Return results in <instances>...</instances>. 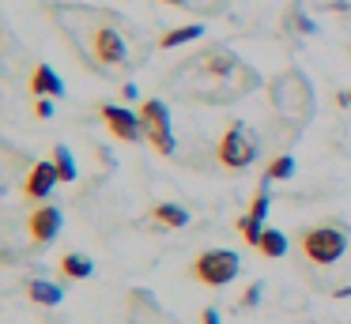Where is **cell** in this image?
Returning a JSON list of instances; mask_svg holds the SVG:
<instances>
[{
    "mask_svg": "<svg viewBox=\"0 0 351 324\" xmlns=\"http://www.w3.org/2000/svg\"><path fill=\"white\" fill-rule=\"evenodd\" d=\"M53 19L61 27L64 42L76 49V57L99 75H117L144 60V49H147L144 38L121 15L102 12V8L69 4V8H53Z\"/></svg>",
    "mask_w": 351,
    "mask_h": 324,
    "instance_id": "6da1fadb",
    "label": "cell"
},
{
    "mask_svg": "<svg viewBox=\"0 0 351 324\" xmlns=\"http://www.w3.org/2000/svg\"><path fill=\"white\" fill-rule=\"evenodd\" d=\"M170 79L182 87L178 95L197 98V102H212V105L230 102V98L250 95V90L261 87L257 68L242 64L238 53L227 49V45H208V49H200L197 57L185 60Z\"/></svg>",
    "mask_w": 351,
    "mask_h": 324,
    "instance_id": "7a4b0ae2",
    "label": "cell"
},
{
    "mask_svg": "<svg viewBox=\"0 0 351 324\" xmlns=\"http://www.w3.org/2000/svg\"><path fill=\"white\" fill-rule=\"evenodd\" d=\"M268 98H272V110L283 121H291V125H306L313 117V90H310V79L302 72L276 75L272 87H268Z\"/></svg>",
    "mask_w": 351,
    "mask_h": 324,
    "instance_id": "3957f363",
    "label": "cell"
},
{
    "mask_svg": "<svg viewBox=\"0 0 351 324\" xmlns=\"http://www.w3.org/2000/svg\"><path fill=\"white\" fill-rule=\"evenodd\" d=\"M140 121H144V140L152 143V151H159V155H174L178 143H174V125H170V110L167 102H159V98H147L144 105H140Z\"/></svg>",
    "mask_w": 351,
    "mask_h": 324,
    "instance_id": "277c9868",
    "label": "cell"
},
{
    "mask_svg": "<svg viewBox=\"0 0 351 324\" xmlns=\"http://www.w3.org/2000/svg\"><path fill=\"white\" fill-rule=\"evenodd\" d=\"M257 136L250 132L245 125H230L227 132H223L219 147H215V155H219V162L227 166V170H245V166L257 162Z\"/></svg>",
    "mask_w": 351,
    "mask_h": 324,
    "instance_id": "5b68a950",
    "label": "cell"
},
{
    "mask_svg": "<svg viewBox=\"0 0 351 324\" xmlns=\"http://www.w3.org/2000/svg\"><path fill=\"white\" fill-rule=\"evenodd\" d=\"M238 271H242V260H238V253H230V249H208V253H200L197 260H193V275L204 286H227Z\"/></svg>",
    "mask_w": 351,
    "mask_h": 324,
    "instance_id": "8992f818",
    "label": "cell"
},
{
    "mask_svg": "<svg viewBox=\"0 0 351 324\" xmlns=\"http://www.w3.org/2000/svg\"><path fill=\"white\" fill-rule=\"evenodd\" d=\"M348 249V234L340 226H310L302 234V253L310 256L313 264H336Z\"/></svg>",
    "mask_w": 351,
    "mask_h": 324,
    "instance_id": "52a82bcc",
    "label": "cell"
},
{
    "mask_svg": "<svg viewBox=\"0 0 351 324\" xmlns=\"http://www.w3.org/2000/svg\"><path fill=\"white\" fill-rule=\"evenodd\" d=\"M99 113H102L106 128L117 136V140H125V143H140V140H144V121H140V113L125 110V105H114V102H106Z\"/></svg>",
    "mask_w": 351,
    "mask_h": 324,
    "instance_id": "ba28073f",
    "label": "cell"
},
{
    "mask_svg": "<svg viewBox=\"0 0 351 324\" xmlns=\"http://www.w3.org/2000/svg\"><path fill=\"white\" fill-rule=\"evenodd\" d=\"M57 181H61V173H57V166H53V162H34V166H31V173H27V181H23L27 200H46V196L53 192Z\"/></svg>",
    "mask_w": 351,
    "mask_h": 324,
    "instance_id": "9c48e42d",
    "label": "cell"
},
{
    "mask_svg": "<svg viewBox=\"0 0 351 324\" xmlns=\"http://www.w3.org/2000/svg\"><path fill=\"white\" fill-rule=\"evenodd\" d=\"M27 226H31V238L34 245H46V241L57 238V230H61V208H53V203H46V208L31 211V219H27Z\"/></svg>",
    "mask_w": 351,
    "mask_h": 324,
    "instance_id": "30bf717a",
    "label": "cell"
},
{
    "mask_svg": "<svg viewBox=\"0 0 351 324\" xmlns=\"http://www.w3.org/2000/svg\"><path fill=\"white\" fill-rule=\"evenodd\" d=\"M31 95H38V98H49V95H64V83H61V75L53 72V68L42 60V64H34V72H31Z\"/></svg>",
    "mask_w": 351,
    "mask_h": 324,
    "instance_id": "8fae6325",
    "label": "cell"
},
{
    "mask_svg": "<svg viewBox=\"0 0 351 324\" xmlns=\"http://www.w3.org/2000/svg\"><path fill=\"white\" fill-rule=\"evenodd\" d=\"M27 294H31V301H38V306H57V301L64 298L61 286L46 283V279H27Z\"/></svg>",
    "mask_w": 351,
    "mask_h": 324,
    "instance_id": "7c38bea8",
    "label": "cell"
},
{
    "mask_svg": "<svg viewBox=\"0 0 351 324\" xmlns=\"http://www.w3.org/2000/svg\"><path fill=\"white\" fill-rule=\"evenodd\" d=\"M200 34H204V27H200V23H189V27H174V30H167V34L159 38V49H174V45L197 42Z\"/></svg>",
    "mask_w": 351,
    "mask_h": 324,
    "instance_id": "4fadbf2b",
    "label": "cell"
},
{
    "mask_svg": "<svg viewBox=\"0 0 351 324\" xmlns=\"http://www.w3.org/2000/svg\"><path fill=\"white\" fill-rule=\"evenodd\" d=\"M152 215H155V223L170 226V230H182V226L189 223V211H185L182 203H159V208H155Z\"/></svg>",
    "mask_w": 351,
    "mask_h": 324,
    "instance_id": "5bb4252c",
    "label": "cell"
},
{
    "mask_svg": "<svg viewBox=\"0 0 351 324\" xmlns=\"http://www.w3.org/2000/svg\"><path fill=\"white\" fill-rule=\"evenodd\" d=\"M257 249L268 256V260H280V256L287 253V238H283V230H272V226H265V234H261Z\"/></svg>",
    "mask_w": 351,
    "mask_h": 324,
    "instance_id": "9a60e30c",
    "label": "cell"
},
{
    "mask_svg": "<svg viewBox=\"0 0 351 324\" xmlns=\"http://www.w3.org/2000/svg\"><path fill=\"white\" fill-rule=\"evenodd\" d=\"M61 271L69 279H87L95 271V264L87 260V256H80V253H69V256H61Z\"/></svg>",
    "mask_w": 351,
    "mask_h": 324,
    "instance_id": "2e32d148",
    "label": "cell"
},
{
    "mask_svg": "<svg viewBox=\"0 0 351 324\" xmlns=\"http://www.w3.org/2000/svg\"><path fill=\"white\" fill-rule=\"evenodd\" d=\"M291 173H295V158H291V155H276L272 162L265 166V181H268V185H272V181H287Z\"/></svg>",
    "mask_w": 351,
    "mask_h": 324,
    "instance_id": "e0dca14e",
    "label": "cell"
},
{
    "mask_svg": "<svg viewBox=\"0 0 351 324\" xmlns=\"http://www.w3.org/2000/svg\"><path fill=\"white\" fill-rule=\"evenodd\" d=\"M53 166H57V173H61V181H76V162H72L69 147H53Z\"/></svg>",
    "mask_w": 351,
    "mask_h": 324,
    "instance_id": "ac0fdd59",
    "label": "cell"
},
{
    "mask_svg": "<svg viewBox=\"0 0 351 324\" xmlns=\"http://www.w3.org/2000/svg\"><path fill=\"white\" fill-rule=\"evenodd\" d=\"M250 219H257V223H265V215H268V181L257 188V196H253V203H250V211H245Z\"/></svg>",
    "mask_w": 351,
    "mask_h": 324,
    "instance_id": "d6986e66",
    "label": "cell"
},
{
    "mask_svg": "<svg viewBox=\"0 0 351 324\" xmlns=\"http://www.w3.org/2000/svg\"><path fill=\"white\" fill-rule=\"evenodd\" d=\"M238 230H242V238L250 241V245H257V241H261V234H265V223H257V219L242 215V219H238Z\"/></svg>",
    "mask_w": 351,
    "mask_h": 324,
    "instance_id": "ffe728a7",
    "label": "cell"
},
{
    "mask_svg": "<svg viewBox=\"0 0 351 324\" xmlns=\"http://www.w3.org/2000/svg\"><path fill=\"white\" fill-rule=\"evenodd\" d=\"M261 290H265L261 283H250V290L242 294V306H257V301H261Z\"/></svg>",
    "mask_w": 351,
    "mask_h": 324,
    "instance_id": "44dd1931",
    "label": "cell"
},
{
    "mask_svg": "<svg viewBox=\"0 0 351 324\" xmlns=\"http://www.w3.org/2000/svg\"><path fill=\"white\" fill-rule=\"evenodd\" d=\"M34 113H38V117H53V102H49V98H38Z\"/></svg>",
    "mask_w": 351,
    "mask_h": 324,
    "instance_id": "7402d4cb",
    "label": "cell"
},
{
    "mask_svg": "<svg viewBox=\"0 0 351 324\" xmlns=\"http://www.w3.org/2000/svg\"><path fill=\"white\" fill-rule=\"evenodd\" d=\"M200 324H223V321H219V313H215V309H204V313H200Z\"/></svg>",
    "mask_w": 351,
    "mask_h": 324,
    "instance_id": "603a6c76",
    "label": "cell"
},
{
    "mask_svg": "<svg viewBox=\"0 0 351 324\" xmlns=\"http://www.w3.org/2000/svg\"><path fill=\"white\" fill-rule=\"evenodd\" d=\"M162 4H197V0H162Z\"/></svg>",
    "mask_w": 351,
    "mask_h": 324,
    "instance_id": "cb8c5ba5",
    "label": "cell"
},
{
    "mask_svg": "<svg viewBox=\"0 0 351 324\" xmlns=\"http://www.w3.org/2000/svg\"><path fill=\"white\" fill-rule=\"evenodd\" d=\"M340 105H351V90H348V95H340Z\"/></svg>",
    "mask_w": 351,
    "mask_h": 324,
    "instance_id": "d4e9b609",
    "label": "cell"
}]
</instances>
